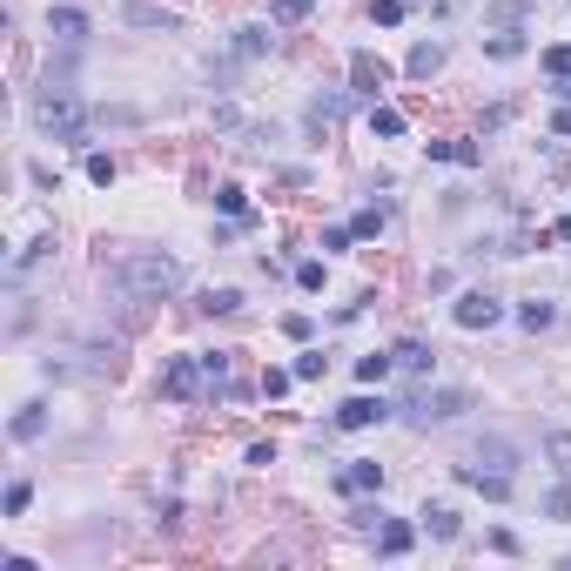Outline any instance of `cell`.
<instances>
[{
  "instance_id": "6da1fadb",
  "label": "cell",
  "mask_w": 571,
  "mask_h": 571,
  "mask_svg": "<svg viewBox=\"0 0 571 571\" xmlns=\"http://www.w3.org/2000/svg\"><path fill=\"white\" fill-rule=\"evenodd\" d=\"M115 283L128 289L135 302H162V296H175V289H181V262L162 256V249H135V256L115 262Z\"/></svg>"
},
{
  "instance_id": "7a4b0ae2",
  "label": "cell",
  "mask_w": 571,
  "mask_h": 571,
  "mask_svg": "<svg viewBox=\"0 0 571 571\" xmlns=\"http://www.w3.org/2000/svg\"><path fill=\"white\" fill-rule=\"evenodd\" d=\"M34 128L54 135V141H88V108H81L68 88H47L41 101H34Z\"/></svg>"
},
{
  "instance_id": "3957f363",
  "label": "cell",
  "mask_w": 571,
  "mask_h": 571,
  "mask_svg": "<svg viewBox=\"0 0 571 571\" xmlns=\"http://www.w3.org/2000/svg\"><path fill=\"white\" fill-rule=\"evenodd\" d=\"M41 370L60 376V383H101V376L121 370V357H115V350H54Z\"/></svg>"
},
{
  "instance_id": "277c9868",
  "label": "cell",
  "mask_w": 571,
  "mask_h": 571,
  "mask_svg": "<svg viewBox=\"0 0 571 571\" xmlns=\"http://www.w3.org/2000/svg\"><path fill=\"white\" fill-rule=\"evenodd\" d=\"M202 376H209V370H202V357H175V363H168V376H162V397L189 404V397L202 390Z\"/></svg>"
},
{
  "instance_id": "5b68a950",
  "label": "cell",
  "mask_w": 571,
  "mask_h": 571,
  "mask_svg": "<svg viewBox=\"0 0 571 571\" xmlns=\"http://www.w3.org/2000/svg\"><path fill=\"white\" fill-rule=\"evenodd\" d=\"M336 491H350V497H370V491H383V464H370V457H350V464L336 470Z\"/></svg>"
},
{
  "instance_id": "8992f818",
  "label": "cell",
  "mask_w": 571,
  "mask_h": 571,
  "mask_svg": "<svg viewBox=\"0 0 571 571\" xmlns=\"http://www.w3.org/2000/svg\"><path fill=\"white\" fill-rule=\"evenodd\" d=\"M464 404H470L464 390H423L417 404H410V417H417V423H444V417H457Z\"/></svg>"
},
{
  "instance_id": "52a82bcc",
  "label": "cell",
  "mask_w": 571,
  "mask_h": 571,
  "mask_svg": "<svg viewBox=\"0 0 571 571\" xmlns=\"http://www.w3.org/2000/svg\"><path fill=\"white\" fill-rule=\"evenodd\" d=\"M383 417H390L383 397H350V404L336 410V430H370V423H383Z\"/></svg>"
},
{
  "instance_id": "ba28073f",
  "label": "cell",
  "mask_w": 571,
  "mask_h": 571,
  "mask_svg": "<svg viewBox=\"0 0 571 571\" xmlns=\"http://www.w3.org/2000/svg\"><path fill=\"white\" fill-rule=\"evenodd\" d=\"M511 464H518V451L504 444V437H491V444H478V457H470V464H457V470H484V478H511Z\"/></svg>"
},
{
  "instance_id": "9c48e42d",
  "label": "cell",
  "mask_w": 571,
  "mask_h": 571,
  "mask_svg": "<svg viewBox=\"0 0 571 571\" xmlns=\"http://www.w3.org/2000/svg\"><path fill=\"white\" fill-rule=\"evenodd\" d=\"M497 316H504V310H497V302L484 296V289H470V296H457V323H464V330H491Z\"/></svg>"
},
{
  "instance_id": "30bf717a",
  "label": "cell",
  "mask_w": 571,
  "mask_h": 571,
  "mask_svg": "<svg viewBox=\"0 0 571 571\" xmlns=\"http://www.w3.org/2000/svg\"><path fill=\"white\" fill-rule=\"evenodd\" d=\"M47 34H54V41H88V14H81V7H54V14H47Z\"/></svg>"
},
{
  "instance_id": "8fae6325",
  "label": "cell",
  "mask_w": 571,
  "mask_h": 571,
  "mask_svg": "<svg viewBox=\"0 0 571 571\" xmlns=\"http://www.w3.org/2000/svg\"><path fill=\"white\" fill-rule=\"evenodd\" d=\"M343 108H350V94H316V101H310V128H316V135H330L336 121H343Z\"/></svg>"
},
{
  "instance_id": "7c38bea8",
  "label": "cell",
  "mask_w": 571,
  "mask_h": 571,
  "mask_svg": "<svg viewBox=\"0 0 571 571\" xmlns=\"http://www.w3.org/2000/svg\"><path fill=\"white\" fill-rule=\"evenodd\" d=\"M350 81H357V94H376L383 81H390V68H383L376 54H357V60H350Z\"/></svg>"
},
{
  "instance_id": "4fadbf2b",
  "label": "cell",
  "mask_w": 571,
  "mask_h": 571,
  "mask_svg": "<svg viewBox=\"0 0 571 571\" xmlns=\"http://www.w3.org/2000/svg\"><path fill=\"white\" fill-rule=\"evenodd\" d=\"M390 357H397V370H404V376H423V370H430V357H437V350H430V343H417V336H410V343H397Z\"/></svg>"
},
{
  "instance_id": "5bb4252c",
  "label": "cell",
  "mask_w": 571,
  "mask_h": 571,
  "mask_svg": "<svg viewBox=\"0 0 571 571\" xmlns=\"http://www.w3.org/2000/svg\"><path fill=\"white\" fill-rule=\"evenodd\" d=\"M7 430H14V444H34V437L47 430V410H41V404H20V410H14V423H7Z\"/></svg>"
},
{
  "instance_id": "9a60e30c",
  "label": "cell",
  "mask_w": 571,
  "mask_h": 571,
  "mask_svg": "<svg viewBox=\"0 0 571 571\" xmlns=\"http://www.w3.org/2000/svg\"><path fill=\"white\" fill-rule=\"evenodd\" d=\"M437 68H444V41H417V47H410V75H417V81H430Z\"/></svg>"
},
{
  "instance_id": "2e32d148",
  "label": "cell",
  "mask_w": 571,
  "mask_h": 571,
  "mask_svg": "<svg viewBox=\"0 0 571 571\" xmlns=\"http://www.w3.org/2000/svg\"><path fill=\"white\" fill-rule=\"evenodd\" d=\"M410 544H417V531H410V525H383V531H376V551H383V558H404Z\"/></svg>"
},
{
  "instance_id": "e0dca14e",
  "label": "cell",
  "mask_w": 571,
  "mask_h": 571,
  "mask_svg": "<svg viewBox=\"0 0 571 571\" xmlns=\"http://www.w3.org/2000/svg\"><path fill=\"white\" fill-rule=\"evenodd\" d=\"M423 531L430 538H457V511L451 504H423Z\"/></svg>"
},
{
  "instance_id": "ac0fdd59",
  "label": "cell",
  "mask_w": 571,
  "mask_h": 571,
  "mask_svg": "<svg viewBox=\"0 0 571 571\" xmlns=\"http://www.w3.org/2000/svg\"><path fill=\"white\" fill-rule=\"evenodd\" d=\"M430 162H457V168H470V162H478V149H470V141H430Z\"/></svg>"
},
{
  "instance_id": "d6986e66",
  "label": "cell",
  "mask_w": 571,
  "mask_h": 571,
  "mask_svg": "<svg viewBox=\"0 0 571 571\" xmlns=\"http://www.w3.org/2000/svg\"><path fill=\"white\" fill-rule=\"evenodd\" d=\"M390 370H397V357H390V350H370V357L357 363V376H363V383H383Z\"/></svg>"
},
{
  "instance_id": "ffe728a7",
  "label": "cell",
  "mask_w": 571,
  "mask_h": 571,
  "mask_svg": "<svg viewBox=\"0 0 571 571\" xmlns=\"http://www.w3.org/2000/svg\"><path fill=\"white\" fill-rule=\"evenodd\" d=\"M544 75H551L558 88L571 94V47H544Z\"/></svg>"
},
{
  "instance_id": "44dd1931",
  "label": "cell",
  "mask_w": 571,
  "mask_h": 571,
  "mask_svg": "<svg viewBox=\"0 0 571 571\" xmlns=\"http://www.w3.org/2000/svg\"><path fill=\"white\" fill-rule=\"evenodd\" d=\"M544 457L558 464V478H571V430H551V437H544Z\"/></svg>"
},
{
  "instance_id": "7402d4cb",
  "label": "cell",
  "mask_w": 571,
  "mask_h": 571,
  "mask_svg": "<svg viewBox=\"0 0 571 571\" xmlns=\"http://www.w3.org/2000/svg\"><path fill=\"white\" fill-rule=\"evenodd\" d=\"M370 135L397 141V135H404V115H397V108H370Z\"/></svg>"
},
{
  "instance_id": "603a6c76",
  "label": "cell",
  "mask_w": 571,
  "mask_h": 571,
  "mask_svg": "<svg viewBox=\"0 0 571 571\" xmlns=\"http://www.w3.org/2000/svg\"><path fill=\"white\" fill-rule=\"evenodd\" d=\"M215 209H222V215H236V222H242V215H249V196H242L236 181H222V189H215Z\"/></svg>"
},
{
  "instance_id": "cb8c5ba5",
  "label": "cell",
  "mask_w": 571,
  "mask_h": 571,
  "mask_svg": "<svg viewBox=\"0 0 571 571\" xmlns=\"http://www.w3.org/2000/svg\"><path fill=\"white\" fill-rule=\"evenodd\" d=\"M202 310H209V316H236V310H242V289H209V296H202Z\"/></svg>"
},
{
  "instance_id": "d4e9b609",
  "label": "cell",
  "mask_w": 571,
  "mask_h": 571,
  "mask_svg": "<svg viewBox=\"0 0 571 571\" xmlns=\"http://www.w3.org/2000/svg\"><path fill=\"white\" fill-rule=\"evenodd\" d=\"M484 54H497V60H518V54H525V34H491V41H484Z\"/></svg>"
},
{
  "instance_id": "484cf974",
  "label": "cell",
  "mask_w": 571,
  "mask_h": 571,
  "mask_svg": "<svg viewBox=\"0 0 571 571\" xmlns=\"http://www.w3.org/2000/svg\"><path fill=\"white\" fill-rule=\"evenodd\" d=\"M551 316H558V310L538 296V302H525V310H518V323H525V330H551Z\"/></svg>"
},
{
  "instance_id": "4316f807",
  "label": "cell",
  "mask_w": 571,
  "mask_h": 571,
  "mask_svg": "<svg viewBox=\"0 0 571 571\" xmlns=\"http://www.w3.org/2000/svg\"><path fill=\"white\" fill-rule=\"evenodd\" d=\"M236 54H242V60L269 54V34H262V28H242V34H236Z\"/></svg>"
},
{
  "instance_id": "83f0119b",
  "label": "cell",
  "mask_w": 571,
  "mask_h": 571,
  "mask_svg": "<svg viewBox=\"0 0 571 571\" xmlns=\"http://www.w3.org/2000/svg\"><path fill=\"white\" fill-rule=\"evenodd\" d=\"M464 484H478L484 497H511V478H484V470H457Z\"/></svg>"
},
{
  "instance_id": "f1b7e54d",
  "label": "cell",
  "mask_w": 571,
  "mask_h": 571,
  "mask_svg": "<svg viewBox=\"0 0 571 571\" xmlns=\"http://www.w3.org/2000/svg\"><path fill=\"white\" fill-rule=\"evenodd\" d=\"M544 518H571V478H565V484H558V491H551V497H544Z\"/></svg>"
},
{
  "instance_id": "f546056e",
  "label": "cell",
  "mask_w": 571,
  "mask_h": 571,
  "mask_svg": "<svg viewBox=\"0 0 571 571\" xmlns=\"http://www.w3.org/2000/svg\"><path fill=\"white\" fill-rule=\"evenodd\" d=\"M350 242H357V229H323V256H343Z\"/></svg>"
},
{
  "instance_id": "4dcf8cb0",
  "label": "cell",
  "mask_w": 571,
  "mask_h": 571,
  "mask_svg": "<svg viewBox=\"0 0 571 571\" xmlns=\"http://www.w3.org/2000/svg\"><path fill=\"white\" fill-rule=\"evenodd\" d=\"M310 7H316V0H276V7H269V20H302Z\"/></svg>"
},
{
  "instance_id": "1f68e13d",
  "label": "cell",
  "mask_w": 571,
  "mask_h": 571,
  "mask_svg": "<svg viewBox=\"0 0 571 571\" xmlns=\"http://www.w3.org/2000/svg\"><path fill=\"white\" fill-rule=\"evenodd\" d=\"M296 383V370H262V397H283Z\"/></svg>"
},
{
  "instance_id": "d6a6232c",
  "label": "cell",
  "mask_w": 571,
  "mask_h": 571,
  "mask_svg": "<svg viewBox=\"0 0 571 571\" xmlns=\"http://www.w3.org/2000/svg\"><path fill=\"white\" fill-rule=\"evenodd\" d=\"M88 181H94V189H108V181H115V162H108V155H88Z\"/></svg>"
},
{
  "instance_id": "836d02e7",
  "label": "cell",
  "mask_w": 571,
  "mask_h": 571,
  "mask_svg": "<svg viewBox=\"0 0 571 571\" xmlns=\"http://www.w3.org/2000/svg\"><path fill=\"white\" fill-rule=\"evenodd\" d=\"M296 376H302V383H310V376H323V350H302V357H296Z\"/></svg>"
},
{
  "instance_id": "e575fe53",
  "label": "cell",
  "mask_w": 571,
  "mask_h": 571,
  "mask_svg": "<svg viewBox=\"0 0 571 571\" xmlns=\"http://www.w3.org/2000/svg\"><path fill=\"white\" fill-rule=\"evenodd\" d=\"M128 20H135V28H155V20H162V28H175V14H155V7H128Z\"/></svg>"
},
{
  "instance_id": "d590c367",
  "label": "cell",
  "mask_w": 571,
  "mask_h": 571,
  "mask_svg": "<svg viewBox=\"0 0 571 571\" xmlns=\"http://www.w3.org/2000/svg\"><path fill=\"white\" fill-rule=\"evenodd\" d=\"M202 370H209V383H222V376H229V350H209V357H202Z\"/></svg>"
},
{
  "instance_id": "8d00e7d4",
  "label": "cell",
  "mask_w": 571,
  "mask_h": 571,
  "mask_svg": "<svg viewBox=\"0 0 571 571\" xmlns=\"http://www.w3.org/2000/svg\"><path fill=\"white\" fill-rule=\"evenodd\" d=\"M404 20V0H376V28H397Z\"/></svg>"
},
{
  "instance_id": "74e56055",
  "label": "cell",
  "mask_w": 571,
  "mask_h": 571,
  "mask_svg": "<svg viewBox=\"0 0 571 571\" xmlns=\"http://www.w3.org/2000/svg\"><path fill=\"white\" fill-rule=\"evenodd\" d=\"M28 497H34L28 484H7V518H20V511H28Z\"/></svg>"
},
{
  "instance_id": "f35d334b",
  "label": "cell",
  "mask_w": 571,
  "mask_h": 571,
  "mask_svg": "<svg viewBox=\"0 0 571 571\" xmlns=\"http://www.w3.org/2000/svg\"><path fill=\"white\" fill-rule=\"evenodd\" d=\"M551 135H571V108H558V115H551Z\"/></svg>"
},
{
  "instance_id": "ab89813d",
  "label": "cell",
  "mask_w": 571,
  "mask_h": 571,
  "mask_svg": "<svg viewBox=\"0 0 571 571\" xmlns=\"http://www.w3.org/2000/svg\"><path fill=\"white\" fill-rule=\"evenodd\" d=\"M551 236H558V242H571V215H558V222H551Z\"/></svg>"
},
{
  "instance_id": "60d3db41",
  "label": "cell",
  "mask_w": 571,
  "mask_h": 571,
  "mask_svg": "<svg viewBox=\"0 0 571 571\" xmlns=\"http://www.w3.org/2000/svg\"><path fill=\"white\" fill-rule=\"evenodd\" d=\"M565 565H571V558H565Z\"/></svg>"
}]
</instances>
